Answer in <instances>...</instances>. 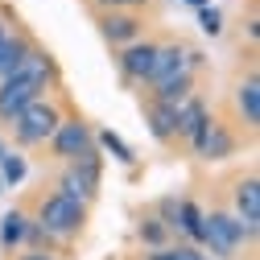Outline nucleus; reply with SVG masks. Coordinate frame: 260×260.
<instances>
[{
	"label": "nucleus",
	"instance_id": "f257e3e1",
	"mask_svg": "<svg viewBox=\"0 0 260 260\" xmlns=\"http://www.w3.org/2000/svg\"><path fill=\"white\" fill-rule=\"evenodd\" d=\"M50 91H62V71H58V62L46 46H34L17 75L0 79V133H9V124L38 95H50Z\"/></svg>",
	"mask_w": 260,
	"mask_h": 260
},
{
	"label": "nucleus",
	"instance_id": "f03ea898",
	"mask_svg": "<svg viewBox=\"0 0 260 260\" xmlns=\"http://www.w3.org/2000/svg\"><path fill=\"white\" fill-rule=\"evenodd\" d=\"M71 100L62 91H50V95H38L34 104H29L13 124H9V149L17 153H34V149H46L50 137H54V128L62 124V116H67Z\"/></svg>",
	"mask_w": 260,
	"mask_h": 260
},
{
	"label": "nucleus",
	"instance_id": "7ed1b4c3",
	"mask_svg": "<svg viewBox=\"0 0 260 260\" xmlns=\"http://www.w3.org/2000/svg\"><path fill=\"white\" fill-rule=\"evenodd\" d=\"M87 215H91V207H83V203H75V199H67V194H54V190H46V194H38V203H34V219L42 232L62 248V244H71V240H79L83 236V227H87Z\"/></svg>",
	"mask_w": 260,
	"mask_h": 260
},
{
	"label": "nucleus",
	"instance_id": "20e7f679",
	"mask_svg": "<svg viewBox=\"0 0 260 260\" xmlns=\"http://www.w3.org/2000/svg\"><path fill=\"white\" fill-rule=\"evenodd\" d=\"M244 244H256V232H248V227L223 207H211L203 211V252L211 260H236Z\"/></svg>",
	"mask_w": 260,
	"mask_h": 260
},
{
	"label": "nucleus",
	"instance_id": "39448f33",
	"mask_svg": "<svg viewBox=\"0 0 260 260\" xmlns=\"http://www.w3.org/2000/svg\"><path fill=\"white\" fill-rule=\"evenodd\" d=\"M100 186H104V153L100 149L71 161V166H58V174H54V194H67V199H75L83 207L100 199Z\"/></svg>",
	"mask_w": 260,
	"mask_h": 260
},
{
	"label": "nucleus",
	"instance_id": "423d86ee",
	"mask_svg": "<svg viewBox=\"0 0 260 260\" xmlns=\"http://www.w3.org/2000/svg\"><path fill=\"white\" fill-rule=\"evenodd\" d=\"M46 153H50V161H58V166H71V161L95 153V128H91V120L83 112L67 108V116H62V124L54 128Z\"/></svg>",
	"mask_w": 260,
	"mask_h": 260
},
{
	"label": "nucleus",
	"instance_id": "0eeeda50",
	"mask_svg": "<svg viewBox=\"0 0 260 260\" xmlns=\"http://www.w3.org/2000/svg\"><path fill=\"white\" fill-rule=\"evenodd\" d=\"M240 145H244V137H240V128L227 120V116H219V112H211L207 116V124L199 128V137L190 141V153L199 157V161H227V157H236L240 153Z\"/></svg>",
	"mask_w": 260,
	"mask_h": 260
},
{
	"label": "nucleus",
	"instance_id": "6e6552de",
	"mask_svg": "<svg viewBox=\"0 0 260 260\" xmlns=\"http://www.w3.org/2000/svg\"><path fill=\"white\" fill-rule=\"evenodd\" d=\"M157 46H161V38L145 34L141 42L116 50V71H120L124 87H141V91L149 87V79H153V62H157Z\"/></svg>",
	"mask_w": 260,
	"mask_h": 260
},
{
	"label": "nucleus",
	"instance_id": "1a4fd4ad",
	"mask_svg": "<svg viewBox=\"0 0 260 260\" xmlns=\"http://www.w3.org/2000/svg\"><path fill=\"white\" fill-rule=\"evenodd\" d=\"M232 124L240 128V137H256V128H260V75L256 67H248L236 87H232Z\"/></svg>",
	"mask_w": 260,
	"mask_h": 260
},
{
	"label": "nucleus",
	"instance_id": "9d476101",
	"mask_svg": "<svg viewBox=\"0 0 260 260\" xmlns=\"http://www.w3.org/2000/svg\"><path fill=\"white\" fill-rule=\"evenodd\" d=\"M91 17H95L100 38L112 46V54L124 50V46H133V42H141V38L149 34L145 13H120V9H108V13H91Z\"/></svg>",
	"mask_w": 260,
	"mask_h": 260
},
{
	"label": "nucleus",
	"instance_id": "9b49d317",
	"mask_svg": "<svg viewBox=\"0 0 260 260\" xmlns=\"http://www.w3.org/2000/svg\"><path fill=\"white\" fill-rule=\"evenodd\" d=\"M232 215L248 232H260V174H256V166H248L232 178Z\"/></svg>",
	"mask_w": 260,
	"mask_h": 260
},
{
	"label": "nucleus",
	"instance_id": "f8f14e48",
	"mask_svg": "<svg viewBox=\"0 0 260 260\" xmlns=\"http://www.w3.org/2000/svg\"><path fill=\"white\" fill-rule=\"evenodd\" d=\"M141 112H145V124H149V137H153L161 149H174V145H178V108L141 95Z\"/></svg>",
	"mask_w": 260,
	"mask_h": 260
},
{
	"label": "nucleus",
	"instance_id": "ddd939ff",
	"mask_svg": "<svg viewBox=\"0 0 260 260\" xmlns=\"http://www.w3.org/2000/svg\"><path fill=\"white\" fill-rule=\"evenodd\" d=\"M34 46H38L34 34H29V29H21V25H13L9 34H5V42H0V79L17 75L21 62L29 58V50H34Z\"/></svg>",
	"mask_w": 260,
	"mask_h": 260
},
{
	"label": "nucleus",
	"instance_id": "4468645a",
	"mask_svg": "<svg viewBox=\"0 0 260 260\" xmlns=\"http://www.w3.org/2000/svg\"><path fill=\"white\" fill-rule=\"evenodd\" d=\"M211 108L203 104V95H190L186 104H178V145H190L194 137H199V128L207 124Z\"/></svg>",
	"mask_w": 260,
	"mask_h": 260
},
{
	"label": "nucleus",
	"instance_id": "2eb2a0df",
	"mask_svg": "<svg viewBox=\"0 0 260 260\" xmlns=\"http://www.w3.org/2000/svg\"><path fill=\"white\" fill-rule=\"evenodd\" d=\"M137 244L145 248V252H157V248H170L174 244V232L166 223H161L153 211H145L141 219H137Z\"/></svg>",
	"mask_w": 260,
	"mask_h": 260
},
{
	"label": "nucleus",
	"instance_id": "dca6fc26",
	"mask_svg": "<svg viewBox=\"0 0 260 260\" xmlns=\"http://www.w3.org/2000/svg\"><path fill=\"white\" fill-rule=\"evenodd\" d=\"M174 236H182V244H203V207L194 199H182V211H178V227Z\"/></svg>",
	"mask_w": 260,
	"mask_h": 260
},
{
	"label": "nucleus",
	"instance_id": "f3484780",
	"mask_svg": "<svg viewBox=\"0 0 260 260\" xmlns=\"http://www.w3.org/2000/svg\"><path fill=\"white\" fill-rule=\"evenodd\" d=\"M25 227H29V215L21 211V207H13L5 219H0V252H21V244H25Z\"/></svg>",
	"mask_w": 260,
	"mask_h": 260
},
{
	"label": "nucleus",
	"instance_id": "a211bd4d",
	"mask_svg": "<svg viewBox=\"0 0 260 260\" xmlns=\"http://www.w3.org/2000/svg\"><path fill=\"white\" fill-rule=\"evenodd\" d=\"M95 149H100V153H112L120 166H133V161H137L133 145H128L120 133H112V128H100V133H95Z\"/></svg>",
	"mask_w": 260,
	"mask_h": 260
},
{
	"label": "nucleus",
	"instance_id": "6ab92c4d",
	"mask_svg": "<svg viewBox=\"0 0 260 260\" xmlns=\"http://www.w3.org/2000/svg\"><path fill=\"white\" fill-rule=\"evenodd\" d=\"M25 178H29V161H25V153L9 149V153H5V161H0V182H5V190H9V186L17 190Z\"/></svg>",
	"mask_w": 260,
	"mask_h": 260
},
{
	"label": "nucleus",
	"instance_id": "aec40b11",
	"mask_svg": "<svg viewBox=\"0 0 260 260\" xmlns=\"http://www.w3.org/2000/svg\"><path fill=\"white\" fill-rule=\"evenodd\" d=\"M145 260H211V256L203 248H194V244H170V248L145 252Z\"/></svg>",
	"mask_w": 260,
	"mask_h": 260
},
{
	"label": "nucleus",
	"instance_id": "412c9836",
	"mask_svg": "<svg viewBox=\"0 0 260 260\" xmlns=\"http://www.w3.org/2000/svg\"><path fill=\"white\" fill-rule=\"evenodd\" d=\"M153 0H87L91 13H108V9H120V13H145Z\"/></svg>",
	"mask_w": 260,
	"mask_h": 260
},
{
	"label": "nucleus",
	"instance_id": "4be33fe9",
	"mask_svg": "<svg viewBox=\"0 0 260 260\" xmlns=\"http://www.w3.org/2000/svg\"><path fill=\"white\" fill-rule=\"evenodd\" d=\"M199 29H203L207 38H219L223 34V9H215V5L199 9Z\"/></svg>",
	"mask_w": 260,
	"mask_h": 260
},
{
	"label": "nucleus",
	"instance_id": "5701e85b",
	"mask_svg": "<svg viewBox=\"0 0 260 260\" xmlns=\"http://www.w3.org/2000/svg\"><path fill=\"white\" fill-rule=\"evenodd\" d=\"M17 260H62L58 252H17Z\"/></svg>",
	"mask_w": 260,
	"mask_h": 260
},
{
	"label": "nucleus",
	"instance_id": "b1692460",
	"mask_svg": "<svg viewBox=\"0 0 260 260\" xmlns=\"http://www.w3.org/2000/svg\"><path fill=\"white\" fill-rule=\"evenodd\" d=\"M9 21H17L9 9H0V42H5V34H9Z\"/></svg>",
	"mask_w": 260,
	"mask_h": 260
},
{
	"label": "nucleus",
	"instance_id": "393cba45",
	"mask_svg": "<svg viewBox=\"0 0 260 260\" xmlns=\"http://www.w3.org/2000/svg\"><path fill=\"white\" fill-rule=\"evenodd\" d=\"M186 5H190L194 13H199V9H207V5H211V0H186Z\"/></svg>",
	"mask_w": 260,
	"mask_h": 260
},
{
	"label": "nucleus",
	"instance_id": "a878e982",
	"mask_svg": "<svg viewBox=\"0 0 260 260\" xmlns=\"http://www.w3.org/2000/svg\"><path fill=\"white\" fill-rule=\"evenodd\" d=\"M5 153H9V141H5V137H0V161H5Z\"/></svg>",
	"mask_w": 260,
	"mask_h": 260
},
{
	"label": "nucleus",
	"instance_id": "bb28decb",
	"mask_svg": "<svg viewBox=\"0 0 260 260\" xmlns=\"http://www.w3.org/2000/svg\"><path fill=\"white\" fill-rule=\"evenodd\" d=\"M0 194H5V182H0Z\"/></svg>",
	"mask_w": 260,
	"mask_h": 260
}]
</instances>
